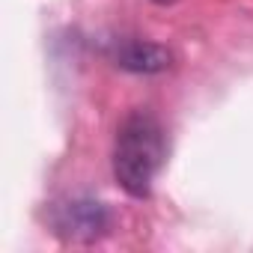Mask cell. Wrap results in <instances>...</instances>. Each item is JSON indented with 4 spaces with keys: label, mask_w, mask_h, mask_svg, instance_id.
Instances as JSON below:
<instances>
[{
    "label": "cell",
    "mask_w": 253,
    "mask_h": 253,
    "mask_svg": "<svg viewBox=\"0 0 253 253\" xmlns=\"http://www.w3.org/2000/svg\"><path fill=\"white\" fill-rule=\"evenodd\" d=\"M164 155L167 146L158 119L149 113H131L119 125L116 134V149H113L116 182L131 197H149L152 182L164 164Z\"/></svg>",
    "instance_id": "6da1fadb"
},
{
    "label": "cell",
    "mask_w": 253,
    "mask_h": 253,
    "mask_svg": "<svg viewBox=\"0 0 253 253\" xmlns=\"http://www.w3.org/2000/svg\"><path fill=\"white\" fill-rule=\"evenodd\" d=\"M57 226L69 238H75V241H92V238H98L107 229V211H104L101 203L75 200V203H69V206L60 209Z\"/></svg>",
    "instance_id": "7a4b0ae2"
},
{
    "label": "cell",
    "mask_w": 253,
    "mask_h": 253,
    "mask_svg": "<svg viewBox=\"0 0 253 253\" xmlns=\"http://www.w3.org/2000/svg\"><path fill=\"white\" fill-rule=\"evenodd\" d=\"M170 51L161 48V45H152V42H128L122 45L119 54H116V63L122 69H131V72H164L170 69Z\"/></svg>",
    "instance_id": "3957f363"
}]
</instances>
